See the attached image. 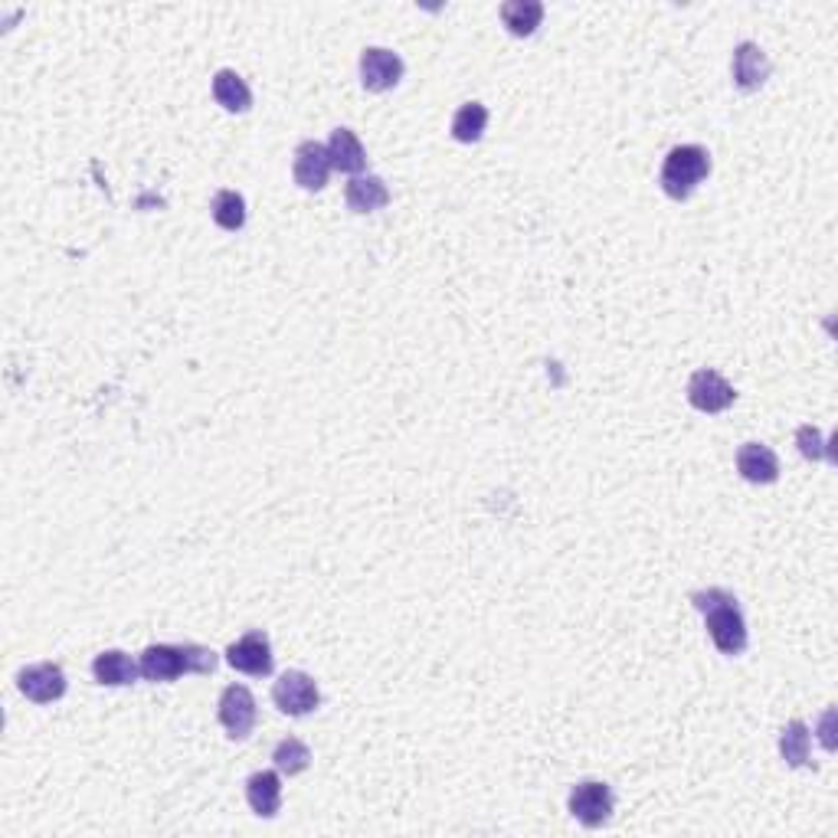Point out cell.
Here are the masks:
<instances>
[{
	"label": "cell",
	"mask_w": 838,
	"mask_h": 838,
	"mask_svg": "<svg viewBox=\"0 0 838 838\" xmlns=\"http://www.w3.org/2000/svg\"><path fill=\"white\" fill-rule=\"evenodd\" d=\"M691 603H695V610L704 613L708 636L721 655H740L747 649V623H743V613L730 590H721V587L698 590L691 597Z\"/></svg>",
	"instance_id": "obj_1"
},
{
	"label": "cell",
	"mask_w": 838,
	"mask_h": 838,
	"mask_svg": "<svg viewBox=\"0 0 838 838\" xmlns=\"http://www.w3.org/2000/svg\"><path fill=\"white\" fill-rule=\"evenodd\" d=\"M216 652L197 642H184V646H148L138 659L141 678L145 681H174L180 675H213L216 668Z\"/></svg>",
	"instance_id": "obj_2"
},
{
	"label": "cell",
	"mask_w": 838,
	"mask_h": 838,
	"mask_svg": "<svg viewBox=\"0 0 838 838\" xmlns=\"http://www.w3.org/2000/svg\"><path fill=\"white\" fill-rule=\"evenodd\" d=\"M711 174V154L708 148L701 145H678L665 154V164H662V190L672 197V200H688L698 184H704Z\"/></svg>",
	"instance_id": "obj_3"
},
{
	"label": "cell",
	"mask_w": 838,
	"mask_h": 838,
	"mask_svg": "<svg viewBox=\"0 0 838 838\" xmlns=\"http://www.w3.org/2000/svg\"><path fill=\"white\" fill-rule=\"evenodd\" d=\"M272 701L275 708L289 714V717H305L312 714L318 704H322V691H318V681L299 668L278 675V681L272 685Z\"/></svg>",
	"instance_id": "obj_4"
},
{
	"label": "cell",
	"mask_w": 838,
	"mask_h": 838,
	"mask_svg": "<svg viewBox=\"0 0 838 838\" xmlns=\"http://www.w3.org/2000/svg\"><path fill=\"white\" fill-rule=\"evenodd\" d=\"M571 815L587 825V828H600L613 818V809H616V796L606 783L600 779H584L571 789Z\"/></svg>",
	"instance_id": "obj_5"
},
{
	"label": "cell",
	"mask_w": 838,
	"mask_h": 838,
	"mask_svg": "<svg viewBox=\"0 0 838 838\" xmlns=\"http://www.w3.org/2000/svg\"><path fill=\"white\" fill-rule=\"evenodd\" d=\"M216 714H220V724L223 730L233 737V740H246L255 727V698L246 685H229L223 695H220V704H216Z\"/></svg>",
	"instance_id": "obj_6"
},
{
	"label": "cell",
	"mask_w": 838,
	"mask_h": 838,
	"mask_svg": "<svg viewBox=\"0 0 838 838\" xmlns=\"http://www.w3.org/2000/svg\"><path fill=\"white\" fill-rule=\"evenodd\" d=\"M734 400H737V390L717 371L704 367V371L691 374V380H688V403L695 410L714 416V413H724L727 407H734Z\"/></svg>",
	"instance_id": "obj_7"
},
{
	"label": "cell",
	"mask_w": 838,
	"mask_h": 838,
	"mask_svg": "<svg viewBox=\"0 0 838 838\" xmlns=\"http://www.w3.org/2000/svg\"><path fill=\"white\" fill-rule=\"evenodd\" d=\"M17 688L34 704H53L66 695V672L57 662H37V665L21 668Z\"/></svg>",
	"instance_id": "obj_8"
},
{
	"label": "cell",
	"mask_w": 838,
	"mask_h": 838,
	"mask_svg": "<svg viewBox=\"0 0 838 838\" xmlns=\"http://www.w3.org/2000/svg\"><path fill=\"white\" fill-rule=\"evenodd\" d=\"M332 154H328V145L322 141H302L296 148V161H292V177L302 190L315 193V190H325L328 187V177H332Z\"/></svg>",
	"instance_id": "obj_9"
},
{
	"label": "cell",
	"mask_w": 838,
	"mask_h": 838,
	"mask_svg": "<svg viewBox=\"0 0 838 838\" xmlns=\"http://www.w3.org/2000/svg\"><path fill=\"white\" fill-rule=\"evenodd\" d=\"M226 662L242 672V675H252V678H265L272 675V642L265 633L252 629L246 633L242 639H236L229 649H226Z\"/></svg>",
	"instance_id": "obj_10"
},
{
	"label": "cell",
	"mask_w": 838,
	"mask_h": 838,
	"mask_svg": "<svg viewBox=\"0 0 838 838\" xmlns=\"http://www.w3.org/2000/svg\"><path fill=\"white\" fill-rule=\"evenodd\" d=\"M403 79V60L393 50L367 47L361 53V83L367 92H387Z\"/></svg>",
	"instance_id": "obj_11"
},
{
	"label": "cell",
	"mask_w": 838,
	"mask_h": 838,
	"mask_svg": "<svg viewBox=\"0 0 838 838\" xmlns=\"http://www.w3.org/2000/svg\"><path fill=\"white\" fill-rule=\"evenodd\" d=\"M737 472L753 485H773L779 478V459L763 442H747L737 449Z\"/></svg>",
	"instance_id": "obj_12"
},
{
	"label": "cell",
	"mask_w": 838,
	"mask_h": 838,
	"mask_svg": "<svg viewBox=\"0 0 838 838\" xmlns=\"http://www.w3.org/2000/svg\"><path fill=\"white\" fill-rule=\"evenodd\" d=\"M770 57L756 43H740L734 50V83L743 92H756L770 79Z\"/></svg>",
	"instance_id": "obj_13"
},
{
	"label": "cell",
	"mask_w": 838,
	"mask_h": 838,
	"mask_svg": "<svg viewBox=\"0 0 838 838\" xmlns=\"http://www.w3.org/2000/svg\"><path fill=\"white\" fill-rule=\"evenodd\" d=\"M246 799L249 809L262 818H272L283 805V779H278L275 770H259L246 779Z\"/></svg>",
	"instance_id": "obj_14"
},
{
	"label": "cell",
	"mask_w": 838,
	"mask_h": 838,
	"mask_svg": "<svg viewBox=\"0 0 838 838\" xmlns=\"http://www.w3.org/2000/svg\"><path fill=\"white\" fill-rule=\"evenodd\" d=\"M345 200L354 213H377L380 207L390 203V190L384 184V177L377 174H358L348 180L345 187Z\"/></svg>",
	"instance_id": "obj_15"
},
{
	"label": "cell",
	"mask_w": 838,
	"mask_h": 838,
	"mask_svg": "<svg viewBox=\"0 0 838 838\" xmlns=\"http://www.w3.org/2000/svg\"><path fill=\"white\" fill-rule=\"evenodd\" d=\"M328 154H332V167L345 171V174H361L367 167V151L361 145V138L351 128H335L332 141H328Z\"/></svg>",
	"instance_id": "obj_16"
},
{
	"label": "cell",
	"mask_w": 838,
	"mask_h": 838,
	"mask_svg": "<svg viewBox=\"0 0 838 838\" xmlns=\"http://www.w3.org/2000/svg\"><path fill=\"white\" fill-rule=\"evenodd\" d=\"M92 675H96V681H99V685L122 688V685H132V681L141 675V668H138V665L132 662V655H125L122 649H109V652L96 655V662H92Z\"/></svg>",
	"instance_id": "obj_17"
},
{
	"label": "cell",
	"mask_w": 838,
	"mask_h": 838,
	"mask_svg": "<svg viewBox=\"0 0 838 838\" xmlns=\"http://www.w3.org/2000/svg\"><path fill=\"white\" fill-rule=\"evenodd\" d=\"M543 21V4L540 0H508L501 4V24L508 27L511 37H530Z\"/></svg>",
	"instance_id": "obj_18"
},
{
	"label": "cell",
	"mask_w": 838,
	"mask_h": 838,
	"mask_svg": "<svg viewBox=\"0 0 838 838\" xmlns=\"http://www.w3.org/2000/svg\"><path fill=\"white\" fill-rule=\"evenodd\" d=\"M213 99L226 112H249V105H252V92H249L246 79L233 70H220L213 76Z\"/></svg>",
	"instance_id": "obj_19"
},
{
	"label": "cell",
	"mask_w": 838,
	"mask_h": 838,
	"mask_svg": "<svg viewBox=\"0 0 838 838\" xmlns=\"http://www.w3.org/2000/svg\"><path fill=\"white\" fill-rule=\"evenodd\" d=\"M488 128V109L481 102H465L455 115H452V138L462 145H475L481 141Z\"/></svg>",
	"instance_id": "obj_20"
},
{
	"label": "cell",
	"mask_w": 838,
	"mask_h": 838,
	"mask_svg": "<svg viewBox=\"0 0 838 838\" xmlns=\"http://www.w3.org/2000/svg\"><path fill=\"white\" fill-rule=\"evenodd\" d=\"M272 763L278 773H289V776H299L312 766V750L309 743H302L299 737H286L278 740L275 750H272Z\"/></svg>",
	"instance_id": "obj_21"
},
{
	"label": "cell",
	"mask_w": 838,
	"mask_h": 838,
	"mask_svg": "<svg viewBox=\"0 0 838 838\" xmlns=\"http://www.w3.org/2000/svg\"><path fill=\"white\" fill-rule=\"evenodd\" d=\"M210 213H213V223L220 229L236 233V229L246 226V200L236 190H216V197L210 203Z\"/></svg>",
	"instance_id": "obj_22"
},
{
	"label": "cell",
	"mask_w": 838,
	"mask_h": 838,
	"mask_svg": "<svg viewBox=\"0 0 838 838\" xmlns=\"http://www.w3.org/2000/svg\"><path fill=\"white\" fill-rule=\"evenodd\" d=\"M809 727L802 721H789L779 734V753L789 766H805L809 763Z\"/></svg>",
	"instance_id": "obj_23"
},
{
	"label": "cell",
	"mask_w": 838,
	"mask_h": 838,
	"mask_svg": "<svg viewBox=\"0 0 838 838\" xmlns=\"http://www.w3.org/2000/svg\"><path fill=\"white\" fill-rule=\"evenodd\" d=\"M796 446H799V452H802L809 462L831 459V455H828V449H825V439H822V433H818L815 426H799V433H796Z\"/></svg>",
	"instance_id": "obj_24"
}]
</instances>
